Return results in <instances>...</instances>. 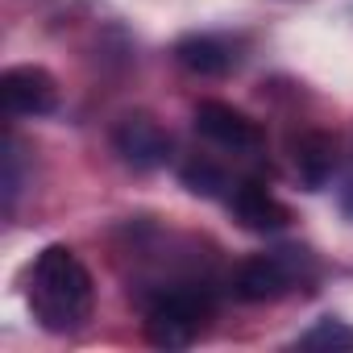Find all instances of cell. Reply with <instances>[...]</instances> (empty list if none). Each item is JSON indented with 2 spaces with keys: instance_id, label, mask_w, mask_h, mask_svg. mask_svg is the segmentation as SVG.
I'll return each instance as SVG.
<instances>
[{
  "instance_id": "obj_4",
  "label": "cell",
  "mask_w": 353,
  "mask_h": 353,
  "mask_svg": "<svg viewBox=\"0 0 353 353\" xmlns=\"http://www.w3.org/2000/svg\"><path fill=\"white\" fill-rule=\"evenodd\" d=\"M0 100L13 117H46L59 104V83L42 67H9L0 75Z\"/></svg>"
},
{
  "instance_id": "obj_12",
  "label": "cell",
  "mask_w": 353,
  "mask_h": 353,
  "mask_svg": "<svg viewBox=\"0 0 353 353\" xmlns=\"http://www.w3.org/2000/svg\"><path fill=\"white\" fill-rule=\"evenodd\" d=\"M17 192H21V154H17V141L9 137L5 141V212H13Z\"/></svg>"
},
{
  "instance_id": "obj_9",
  "label": "cell",
  "mask_w": 353,
  "mask_h": 353,
  "mask_svg": "<svg viewBox=\"0 0 353 353\" xmlns=\"http://www.w3.org/2000/svg\"><path fill=\"white\" fill-rule=\"evenodd\" d=\"M174 59H179V67H188L192 75H225L237 63L233 46L225 38H216V34H192V38H183L179 46H174Z\"/></svg>"
},
{
  "instance_id": "obj_1",
  "label": "cell",
  "mask_w": 353,
  "mask_h": 353,
  "mask_svg": "<svg viewBox=\"0 0 353 353\" xmlns=\"http://www.w3.org/2000/svg\"><path fill=\"white\" fill-rule=\"evenodd\" d=\"M92 274L67 245H46L34 262L30 307L50 332H75L92 316Z\"/></svg>"
},
{
  "instance_id": "obj_10",
  "label": "cell",
  "mask_w": 353,
  "mask_h": 353,
  "mask_svg": "<svg viewBox=\"0 0 353 353\" xmlns=\"http://www.w3.org/2000/svg\"><path fill=\"white\" fill-rule=\"evenodd\" d=\"M179 179H183V188L188 192H196V196H225V188H229V174L221 170V166H212V162H204V158H192L183 170H179Z\"/></svg>"
},
{
  "instance_id": "obj_11",
  "label": "cell",
  "mask_w": 353,
  "mask_h": 353,
  "mask_svg": "<svg viewBox=\"0 0 353 353\" xmlns=\"http://www.w3.org/2000/svg\"><path fill=\"white\" fill-rule=\"evenodd\" d=\"M303 349H353V328L336 324V320H320L312 332L299 336Z\"/></svg>"
},
{
  "instance_id": "obj_7",
  "label": "cell",
  "mask_w": 353,
  "mask_h": 353,
  "mask_svg": "<svg viewBox=\"0 0 353 353\" xmlns=\"http://www.w3.org/2000/svg\"><path fill=\"white\" fill-rule=\"evenodd\" d=\"M229 204H233V216L241 221V229H250V233H279V229H287V221H291V212H287V208L270 196V188L258 183V179H241V183L233 188Z\"/></svg>"
},
{
  "instance_id": "obj_2",
  "label": "cell",
  "mask_w": 353,
  "mask_h": 353,
  "mask_svg": "<svg viewBox=\"0 0 353 353\" xmlns=\"http://www.w3.org/2000/svg\"><path fill=\"white\" fill-rule=\"evenodd\" d=\"M212 312V299L196 287H170L162 291L150 307H145V336L158 345V349H188L204 320Z\"/></svg>"
},
{
  "instance_id": "obj_6",
  "label": "cell",
  "mask_w": 353,
  "mask_h": 353,
  "mask_svg": "<svg viewBox=\"0 0 353 353\" xmlns=\"http://www.w3.org/2000/svg\"><path fill=\"white\" fill-rule=\"evenodd\" d=\"M196 129H200L208 141H216V145H225V150H233V154L262 145V129H258L241 108L221 104V100H204V104L196 108Z\"/></svg>"
},
{
  "instance_id": "obj_3",
  "label": "cell",
  "mask_w": 353,
  "mask_h": 353,
  "mask_svg": "<svg viewBox=\"0 0 353 353\" xmlns=\"http://www.w3.org/2000/svg\"><path fill=\"white\" fill-rule=\"evenodd\" d=\"M299 262H303V250L258 254V258H250V262L237 266V274H233V295L245 299V303H274V299H283V295L295 287Z\"/></svg>"
},
{
  "instance_id": "obj_8",
  "label": "cell",
  "mask_w": 353,
  "mask_h": 353,
  "mask_svg": "<svg viewBox=\"0 0 353 353\" xmlns=\"http://www.w3.org/2000/svg\"><path fill=\"white\" fill-rule=\"evenodd\" d=\"M295 170H299V179L307 192H320L328 179H332V170H336V141L332 133L324 129H312L295 141Z\"/></svg>"
},
{
  "instance_id": "obj_5",
  "label": "cell",
  "mask_w": 353,
  "mask_h": 353,
  "mask_svg": "<svg viewBox=\"0 0 353 353\" xmlns=\"http://www.w3.org/2000/svg\"><path fill=\"white\" fill-rule=\"evenodd\" d=\"M112 145H117V154L129 162V166H137V170H154V166H162L166 158H170V133L154 121V117H125L121 125H117V133H112Z\"/></svg>"
}]
</instances>
